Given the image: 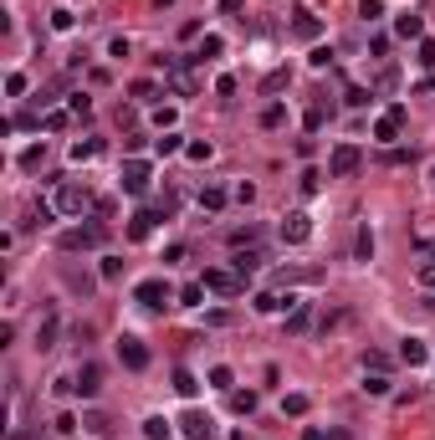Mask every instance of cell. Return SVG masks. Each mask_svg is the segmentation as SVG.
Here are the masks:
<instances>
[{
    "instance_id": "3",
    "label": "cell",
    "mask_w": 435,
    "mask_h": 440,
    "mask_svg": "<svg viewBox=\"0 0 435 440\" xmlns=\"http://www.w3.org/2000/svg\"><path fill=\"white\" fill-rule=\"evenodd\" d=\"M359 164H364L359 144H338V149L328 154V174H333V180H348V174H359Z\"/></svg>"
},
{
    "instance_id": "44",
    "label": "cell",
    "mask_w": 435,
    "mask_h": 440,
    "mask_svg": "<svg viewBox=\"0 0 435 440\" xmlns=\"http://www.w3.org/2000/svg\"><path fill=\"white\" fill-rule=\"evenodd\" d=\"M415 62H420V67H435V41H420V57Z\"/></svg>"
},
{
    "instance_id": "41",
    "label": "cell",
    "mask_w": 435,
    "mask_h": 440,
    "mask_svg": "<svg viewBox=\"0 0 435 440\" xmlns=\"http://www.w3.org/2000/svg\"><path fill=\"white\" fill-rule=\"evenodd\" d=\"M343 103H348V108H364V103H369V87H348Z\"/></svg>"
},
{
    "instance_id": "29",
    "label": "cell",
    "mask_w": 435,
    "mask_h": 440,
    "mask_svg": "<svg viewBox=\"0 0 435 440\" xmlns=\"http://www.w3.org/2000/svg\"><path fill=\"white\" fill-rule=\"evenodd\" d=\"M41 159H47V149H41V144H31L26 154H21V169H41Z\"/></svg>"
},
{
    "instance_id": "47",
    "label": "cell",
    "mask_w": 435,
    "mask_h": 440,
    "mask_svg": "<svg viewBox=\"0 0 435 440\" xmlns=\"http://www.w3.org/2000/svg\"><path fill=\"white\" fill-rule=\"evenodd\" d=\"M364 369H374V374H384V369H389V359H384V354H364Z\"/></svg>"
},
{
    "instance_id": "17",
    "label": "cell",
    "mask_w": 435,
    "mask_h": 440,
    "mask_svg": "<svg viewBox=\"0 0 435 440\" xmlns=\"http://www.w3.org/2000/svg\"><path fill=\"white\" fill-rule=\"evenodd\" d=\"M400 359H405V364H410V369H420V364H425V359H430V348H425V343H420V338H405V343H400Z\"/></svg>"
},
{
    "instance_id": "22",
    "label": "cell",
    "mask_w": 435,
    "mask_h": 440,
    "mask_svg": "<svg viewBox=\"0 0 435 440\" xmlns=\"http://www.w3.org/2000/svg\"><path fill=\"white\" fill-rule=\"evenodd\" d=\"M103 154V139H82V144H72V164H82V159H98Z\"/></svg>"
},
{
    "instance_id": "33",
    "label": "cell",
    "mask_w": 435,
    "mask_h": 440,
    "mask_svg": "<svg viewBox=\"0 0 435 440\" xmlns=\"http://www.w3.org/2000/svg\"><path fill=\"white\" fill-rule=\"evenodd\" d=\"M231 384H236V379H231V369H226V364H221V369H210V389H226V394H231Z\"/></svg>"
},
{
    "instance_id": "48",
    "label": "cell",
    "mask_w": 435,
    "mask_h": 440,
    "mask_svg": "<svg viewBox=\"0 0 435 440\" xmlns=\"http://www.w3.org/2000/svg\"><path fill=\"white\" fill-rule=\"evenodd\" d=\"M277 87H287V72H272L267 82H261V93H277Z\"/></svg>"
},
{
    "instance_id": "52",
    "label": "cell",
    "mask_w": 435,
    "mask_h": 440,
    "mask_svg": "<svg viewBox=\"0 0 435 440\" xmlns=\"http://www.w3.org/2000/svg\"><path fill=\"white\" fill-rule=\"evenodd\" d=\"M154 6H159V11H164V6H174V0H154Z\"/></svg>"
},
{
    "instance_id": "5",
    "label": "cell",
    "mask_w": 435,
    "mask_h": 440,
    "mask_svg": "<svg viewBox=\"0 0 435 440\" xmlns=\"http://www.w3.org/2000/svg\"><path fill=\"white\" fill-rule=\"evenodd\" d=\"M134 297H139V302L149 307V313H159V307H164V302H169L174 292H169V282H159V277H149V282H139V287H134Z\"/></svg>"
},
{
    "instance_id": "7",
    "label": "cell",
    "mask_w": 435,
    "mask_h": 440,
    "mask_svg": "<svg viewBox=\"0 0 435 440\" xmlns=\"http://www.w3.org/2000/svg\"><path fill=\"white\" fill-rule=\"evenodd\" d=\"M400 128H405V108L395 103V108H389V113L374 123V139H379V144H395V139H400Z\"/></svg>"
},
{
    "instance_id": "14",
    "label": "cell",
    "mask_w": 435,
    "mask_h": 440,
    "mask_svg": "<svg viewBox=\"0 0 435 440\" xmlns=\"http://www.w3.org/2000/svg\"><path fill=\"white\" fill-rule=\"evenodd\" d=\"M395 36H405V41H425V21H420L415 11L395 16Z\"/></svg>"
},
{
    "instance_id": "37",
    "label": "cell",
    "mask_w": 435,
    "mask_h": 440,
    "mask_svg": "<svg viewBox=\"0 0 435 440\" xmlns=\"http://www.w3.org/2000/svg\"><path fill=\"white\" fill-rule=\"evenodd\" d=\"M72 26H77L72 11H52V31H72Z\"/></svg>"
},
{
    "instance_id": "6",
    "label": "cell",
    "mask_w": 435,
    "mask_h": 440,
    "mask_svg": "<svg viewBox=\"0 0 435 440\" xmlns=\"http://www.w3.org/2000/svg\"><path fill=\"white\" fill-rule=\"evenodd\" d=\"M118 359H123L128 369H134V374H139V369H149V348H144V338L123 333V338H118Z\"/></svg>"
},
{
    "instance_id": "39",
    "label": "cell",
    "mask_w": 435,
    "mask_h": 440,
    "mask_svg": "<svg viewBox=\"0 0 435 440\" xmlns=\"http://www.w3.org/2000/svg\"><path fill=\"white\" fill-rule=\"evenodd\" d=\"M200 297H205V287H200V282H190V287L180 292V302H185V307H200Z\"/></svg>"
},
{
    "instance_id": "16",
    "label": "cell",
    "mask_w": 435,
    "mask_h": 440,
    "mask_svg": "<svg viewBox=\"0 0 435 440\" xmlns=\"http://www.w3.org/2000/svg\"><path fill=\"white\" fill-rule=\"evenodd\" d=\"M261 261H267V256H261V251H236V261H231V272H236V277H241V282H246V277H251V272L261 267Z\"/></svg>"
},
{
    "instance_id": "35",
    "label": "cell",
    "mask_w": 435,
    "mask_h": 440,
    "mask_svg": "<svg viewBox=\"0 0 435 440\" xmlns=\"http://www.w3.org/2000/svg\"><path fill=\"white\" fill-rule=\"evenodd\" d=\"M302 328H308V302L292 307V318H287V333H302Z\"/></svg>"
},
{
    "instance_id": "23",
    "label": "cell",
    "mask_w": 435,
    "mask_h": 440,
    "mask_svg": "<svg viewBox=\"0 0 435 440\" xmlns=\"http://www.w3.org/2000/svg\"><path fill=\"white\" fill-rule=\"evenodd\" d=\"M221 52H226V41L210 31V36H200V52H195V62H205V57H221Z\"/></svg>"
},
{
    "instance_id": "12",
    "label": "cell",
    "mask_w": 435,
    "mask_h": 440,
    "mask_svg": "<svg viewBox=\"0 0 435 440\" xmlns=\"http://www.w3.org/2000/svg\"><path fill=\"white\" fill-rule=\"evenodd\" d=\"M123 190H128V195H144V190H149V164L128 159V164H123Z\"/></svg>"
},
{
    "instance_id": "2",
    "label": "cell",
    "mask_w": 435,
    "mask_h": 440,
    "mask_svg": "<svg viewBox=\"0 0 435 440\" xmlns=\"http://www.w3.org/2000/svg\"><path fill=\"white\" fill-rule=\"evenodd\" d=\"M103 236H108L103 220H93V226H72V231H62V251H93V246H103Z\"/></svg>"
},
{
    "instance_id": "11",
    "label": "cell",
    "mask_w": 435,
    "mask_h": 440,
    "mask_svg": "<svg viewBox=\"0 0 435 440\" xmlns=\"http://www.w3.org/2000/svg\"><path fill=\"white\" fill-rule=\"evenodd\" d=\"M292 31H297L302 41H318V36H323V21H318L308 6H302V11H292Z\"/></svg>"
},
{
    "instance_id": "27",
    "label": "cell",
    "mask_w": 435,
    "mask_h": 440,
    "mask_svg": "<svg viewBox=\"0 0 435 440\" xmlns=\"http://www.w3.org/2000/svg\"><path fill=\"white\" fill-rule=\"evenodd\" d=\"M282 415H292V420L308 415V394H287V400H282Z\"/></svg>"
},
{
    "instance_id": "32",
    "label": "cell",
    "mask_w": 435,
    "mask_h": 440,
    "mask_svg": "<svg viewBox=\"0 0 435 440\" xmlns=\"http://www.w3.org/2000/svg\"><path fill=\"white\" fill-rule=\"evenodd\" d=\"M297 185H302V195H318V190H323V174H318V169H302Z\"/></svg>"
},
{
    "instance_id": "45",
    "label": "cell",
    "mask_w": 435,
    "mask_h": 440,
    "mask_svg": "<svg viewBox=\"0 0 435 440\" xmlns=\"http://www.w3.org/2000/svg\"><path fill=\"white\" fill-rule=\"evenodd\" d=\"M154 123H159V134H169V128H174V108H159Z\"/></svg>"
},
{
    "instance_id": "28",
    "label": "cell",
    "mask_w": 435,
    "mask_h": 440,
    "mask_svg": "<svg viewBox=\"0 0 435 440\" xmlns=\"http://www.w3.org/2000/svg\"><path fill=\"white\" fill-rule=\"evenodd\" d=\"M128 93H134L139 103H154V98H159V87H154V82H149V77H139L134 87H128Z\"/></svg>"
},
{
    "instance_id": "21",
    "label": "cell",
    "mask_w": 435,
    "mask_h": 440,
    "mask_svg": "<svg viewBox=\"0 0 435 440\" xmlns=\"http://www.w3.org/2000/svg\"><path fill=\"white\" fill-rule=\"evenodd\" d=\"M174 389H180L185 400H195V394H200V379H195L190 369H174Z\"/></svg>"
},
{
    "instance_id": "4",
    "label": "cell",
    "mask_w": 435,
    "mask_h": 440,
    "mask_svg": "<svg viewBox=\"0 0 435 440\" xmlns=\"http://www.w3.org/2000/svg\"><path fill=\"white\" fill-rule=\"evenodd\" d=\"M200 287H205V292H221V297H236V292L246 287V282L236 277V272H221V267H210V272L200 277Z\"/></svg>"
},
{
    "instance_id": "20",
    "label": "cell",
    "mask_w": 435,
    "mask_h": 440,
    "mask_svg": "<svg viewBox=\"0 0 435 440\" xmlns=\"http://www.w3.org/2000/svg\"><path fill=\"white\" fill-rule=\"evenodd\" d=\"M180 149H185V139L174 134V128H169V134H159V139H154V154H159V159H169V154H180Z\"/></svg>"
},
{
    "instance_id": "18",
    "label": "cell",
    "mask_w": 435,
    "mask_h": 440,
    "mask_svg": "<svg viewBox=\"0 0 435 440\" xmlns=\"http://www.w3.org/2000/svg\"><path fill=\"white\" fill-rule=\"evenodd\" d=\"M318 277H323L318 267H282V272H277L282 287H287V282H318Z\"/></svg>"
},
{
    "instance_id": "9",
    "label": "cell",
    "mask_w": 435,
    "mask_h": 440,
    "mask_svg": "<svg viewBox=\"0 0 435 440\" xmlns=\"http://www.w3.org/2000/svg\"><path fill=\"white\" fill-rule=\"evenodd\" d=\"M308 236H313V220L302 215V210H292L287 220H282V241H292V246H302Z\"/></svg>"
},
{
    "instance_id": "26",
    "label": "cell",
    "mask_w": 435,
    "mask_h": 440,
    "mask_svg": "<svg viewBox=\"0 0 435 440\" xmlns=\"http://www.w3.org/2000/svg\"><path fill=\"white\" fill-rule=\"evenodd\" d=\"M200 205H205V210H221V205H226V190H221V185H205V190H200Z\"/></svg>"
},
{
    "instance_id": "36",
    "label": "cell",
    "mask_w": 435,
    "mask_h": 440,
    "mask_svg": "<svg viewBox=\"0 0 435 440\" xmlns=\"http://www.w3.org/2000/svg\"><path fill=\"white\" fill-rule=\"evenodd\" d=\"M359 16L364 21H379L384 16V0H359Z\"/></svg>"
},
{
    "instance_id": "24",
    "label": "cell",
    "mask_w": 435,
    "mask_h": 440,
    "mask_svg": "<svg viewBox=\"0 0 435 440\" xmlns=\"http://www.w3.org/2000/svg\"><path fill=\"white\" fill-rule=\"evenodd\" d=\"M231 410H236V415H251V410H256V394H251V389H231Z\"/></svg>"
},
{
    "instance_id": "1",
    "label": "cell",
    "mask_w": 435,
    "mask_h": 440,
    "mask_svg": "<svg viewBox=\"0 0 435 440\" xmlns=\"http://www.w3.org/2000/svg\"><path fill=\"white\" fill-rule=\"evenodd\" d=\"M87 205H93V200H87V190H82V185L57 180V195H52V210H57V215H82Z\"/></svg>"
},
{
    "instance_id": "42",
    "label": "cell",
    "mask_w": 435,
    "mask_h": 440,
    "mask_svg": "<svg viewBox=\"0 0 435 440\" xmlns=\"http://www.w3.org/2000/svg\"><path fill=\"white\" fill-rule=\"evenodd\" d=\"M6 93H11V98H21V93H26V77L11 72V77H6Z\"/></svg>"
},
{
    "instance_id": "51",
    "label": "cell",
    "mask_w": 435,
    "mask_h": 440,
    "mask_svg": "<svg viewBox=\"0 0 435 440\" xmlns=\"http://www.w3.org/2000/svg\"><path fill=\"white\" fill-rule=\"evenodd\" d=\"M302 440H333L328 430H318V425H308V430H302Z\"/></svg>"
},
{
    "instance_id": "19",
    "label": "cell",
    "mask_w": 435,
    "mask_h": 440,
    "mask_svg": "<svg viewBox=\"0 0 435 440\" xmlns=\"http://www.w3.org/2000/svg\"><path fill=\"white\" fill-rule=\"evenodd\" d=\"M174 430H169V420H164V415H149V420H144V440H169Z\"/></svg>"
},
{
    "instance_id": "46",
    "label": "cell",
    "mask_w": 435,
    "mask_h": 440,
    "mask_svg": "<svg viewBox=\"0 0 435 440\" xmlns=\"http://www.w3.org/2000/svg\"><path fill=\"white\" fill-rule=\"evenodd\" d=\"M420 282H425V287H435V256L420 261Z\"/></svg>"
},
{
    "instance_id": "8",
    "label": "cell",
    "mask_w": 435,
    "mask_h": 440,
    "mask_svg": "<svg viewBox=\"0 0 435 440\" xmlns=\"http://www.w3.org/2000/svg\"><path fill=\"white\" fill-rule=\"evenodd\" d=\"M72 384H77V394H82V400H93V394L103 389V364H93V359H87V364L77 369V379H72Z\"/></svg>"
},
{
    "instance_id": "49",
    "label": "cell",
    "mask_w": 435,
    "mask_h": 440,
    "mask_svg": "<svg viewBox=\"0 0 435 440\" xmlns=\"http://www.w3.org/2000/svg\"><path fill=\"white\" fill-rule=\"evenodd\" d=\"M72 113H82V118H87V113H93V98L77 93V98H72Z\"/></svg>"
},
{
    "instance_id": "30",
    "label": "cell",
    "mask_w": 435,
    "mask_h": 440,
    "mask_svg": "<svg viewBox=\"0 0 435 440\" xmlns=\"http://www.w3.org/2000/svg\"><path fill=\"white\" fill-rule=\"evenodd\" d=\"M82 425L93 430V435H108V430H113V420H108V415H82Z\"/></svg>"
},
{
    "instance_id": "15",
    "label": "cell",
    "mask_w": 435,
    "mask_h": 440,
    "mask_svg": "<svg viewBox=\"0 0 435 440\" xmlns=\"http://www.w3.org/2000/svg\"><path fill=\"white\" fill-rule=\"evenodd\" d=\"M180 425H185V440H210V435H215V430H210V420H205L200 410H190Z\"/></svg>"
},
{
    "instance_id": "50",
    "label": "cell",
    "mask_w": 435,
    "mask_h": 440,
    "mask_svg": "<svg viewBox=\"0 0 435 440\" xmlns=\"http://www.w3.org/2000/svg\"><path fill=\"white\" fill-rule=\"evenodd\" d=\"M221 11H226V16H241V11H246V0H221Z\"/></svg>"
},
{
    "instance_id": "13",
    "label": "cell",
    "mask_w": 435,
    "mask_h": 440,
    "mask_svg": "<svg viewBox=\"0 0 435 440\" xmlns=\"http://www.w3.org/2000/svg\"><path fill=\"white\" fill-rule=\"evenodd\" d=\"M57 333H62V323H57V313H47V318H41V328H36V354H52V348H57Z\"/></svg>"
},
{
    "instance_id": "34",
    "label": "cell",
    "mask_w": 435,
    "mask_h": 440,
    "mask_svg": "<svg viewBox=\"0 0 435 440\" xmlns=\"http://www.w3.org/2000/svg\"><path fill=\"white\" fill-rule=\"evenodd\" d=\"M364 394H389V374H369V379H364Z\"/></svg>"
},
{
    "instance_id": "10",
    "label": "cell",
    "mask_w": 435,
    "mask_h": 440,
    "mask_svg": "<svg viewBox=\"0 0 435 440\" xmlns=\"http://www.w3.org/2000/svg\"><path fill=\"white\" fill-rule=\"evenodd\" d=\"M159 220H164V210H139L134 220H128V241H149Z\"/></svg>"
},
{
    "instance_id": "40",
    "label": "cell",
    "mask_w": 435,
    "mask_h": 440,
    "mask_svg": "<svg viewBox=\"0 0 435 440\" xmlns=\"http://www.w3.org/2000/svg\"><path fill=\"white\" fill-rule=\"evenodd\" d=\"M308 62H313V67H318V72H323V67H333V52H328V47H318V52H313V57H308Z\"/></svg>"
},
{
    "instance_id": "43",
    "label": "cell",
    "mask_w": 435,
    "mask_h": 440,
    "mask_svg": "<svg viewBox=\"0 0 435 440\" xmlns=\"http://www.w3.org/2000/svg\"><path fill=\"white\" fill-rule=\"evenodd\" d=\"M323 118H328L323 108H308V118H302V123H308V134H318V128H323Z\"/></svg>"
},
{
    "instance_id": "25",
    "label": "cell",
    "mask_w": 435,
    "mask_h": 440,
    "mask_svg": "<svg viewBox=\"0 0 435 440\" xmlns=\"http://www.w3.org/2000/svg\"><path fill=\"white\" fill-rule=\"evenodd\" d=\"M354 256H359V261H369V256H374V231H369V226H359V241H354Z\"/></svg>"
},
{
    "instance_id": "38",
    "label": "cell",
    "mask_w": 435,
    "mask_h": 440,
    "mask_svg": "<svg viewBox=\"0 0 435 440\" xmlns=\"http://www.w3.org/2000/svg\"><path fill=\"white\" fill-rule=\"evenodd\" d=\"M185 154H190L195 164H205V159H210V144H205V139H195V144H185Z\"/></svg>"
},
{
    "instance_id": "31",
    "label": "cell",
    "mask_w": 435,
    "mask_h": 440,
    "mask_svg": "<svg viewBox=\"0 0 435 440\" xmlns=\"http://www.w3.org/2000/svg\"><path fill=\"white\" fill-rule=\"evenodd\" d=\"M261 123H267V128H282V123H287V108H282V103H272L267 113H261Z\"/></svg>"
}]
</instances>
